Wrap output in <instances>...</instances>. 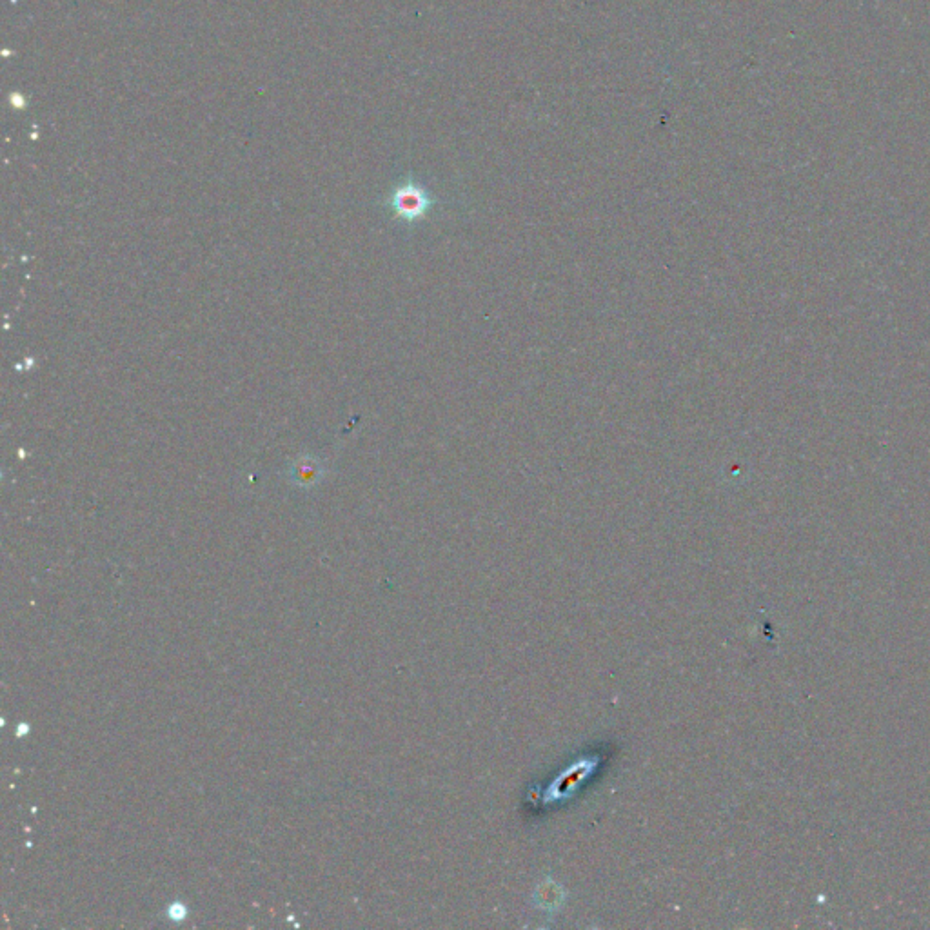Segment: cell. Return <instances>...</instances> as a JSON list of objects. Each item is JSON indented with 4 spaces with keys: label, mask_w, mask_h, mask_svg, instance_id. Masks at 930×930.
<instances>
[{
    "label": "cell",
    "mask_w": 930,
    "mask_h": 930,
    "mask_svg": "<svg viewBox=\"0 0 930 930\" xmlns=\"http://www.w3.org/2000/svg\"><path fill=\"white\" fill-rule=\"evenodd\" d=\"M435 204L436 198L413 179L398 184L387 198V206L393 211V215L407 224L422 220Z\"/></svg>",
    "instance_id": "6da1fadb"
}]
</instances>
